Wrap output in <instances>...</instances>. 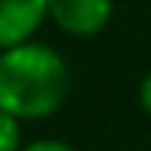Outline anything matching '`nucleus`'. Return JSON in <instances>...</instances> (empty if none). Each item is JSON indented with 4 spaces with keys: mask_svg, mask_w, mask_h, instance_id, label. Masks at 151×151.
Instances as JSON below:
<instances>
[{
    "mask_svg": "<svg viewBox=\"0 0 151 151\" xmlns=\"http://www.w3.org/2000/svg\"><path fill=\"white\" fill-rule=\"evenodd\" d=\"M46 16V0H0V50L28 43Z\"/></svg>",
    "mask_w": 151,
    "mask_h": 151,
    "instance_id": "obj_3",
    "label": "nucleus"
},
{
    "mask_svg": "<svg viewBox=\"0 0 151 151\" xmlns=\"http://www.w3.org/2000/svg\"><path fill=\"white\" fill-rule=\"evenodd\" d=\"M50 19L74 37H93L105 31L114 12V0H46Z\"/></svg>",
    "mask_w": 151,
    "mask_h": 151,
    "instance_id": "obj_2",
    "label": "nucleus"
},
{
    "mask_svg": "<svg viewBox=\"0 0 151 151\" xmlns=\"http://www.w3.org/2000/svg\"><path fill=\"white\" fill-rule=\"evenodd\" d=\"M139 105H142V111L151 117V71L142 77V83H139Z\"/></svg>",
    "mask_w": 151,
    "mask_h": 151,
    "instance_id": "obj_6",
    "label": "nucleus"
},
{
    "mask_svg": "<svg viewBox=\"0 0 151 151\" xmlns=\"http://www.w3.org/2000/svg\"><path fill=\"white\" fill-rule=\"evenodd\" d=\"M0 151H22V120L0 111Z\"/></svg>",
    "mask_w": 151,
    "mask_h": 151,
    "instance_id": "obj_4",
    "label": "nucleus"
},
{
    "mask_svg": "<svg viewBox=\"0 0 151 151\" xmlns=\"http://www.w3.org/2000/svg\"><path fill=\"white\" fill-rule=\"evenodd\" d=\"M22 151H77V148H71L68 142H59V139H37L31 145H25Z\"/></svg>",
    "mask_w": 151,
    "mask_h": 151,
    "instance_id": "obj_5",
    "label": "nucleus"
},
{
    "mask_svg": "<svg viewBox=\"0 0 151 151\" xmlns=\"http://www.w3.org/2000/svg\"><path fill=\"white\" fill-rule=\"evenodd\" d=\"M68 65L52 46L28 43L0 50V111L19 120H43L68 99Z\"/></svg>",
    "mask_w": 151,
    "mask_h": 151,
    "instance_id": "obj_1",
    "label": "nucleus"
}]
</instances>
